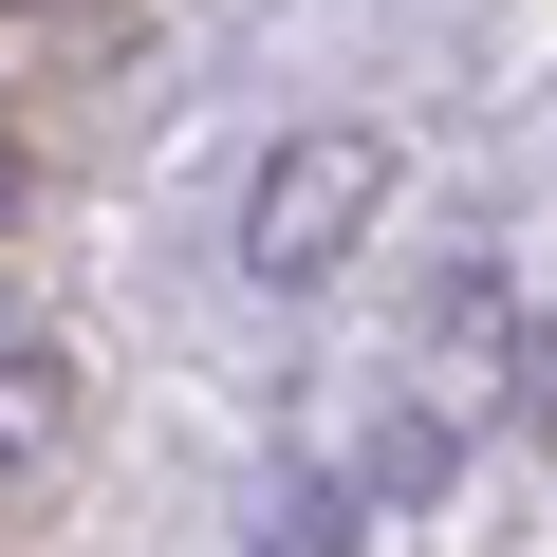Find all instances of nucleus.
I'll list each match as a JSON object with an SVG mask.
<instances>
[{"label": "nucleus", "instance_id": "3", "mask_svg": "<svg viewBox=\"0 0 557 557\" xmlns=\"http://www.w3.org/2000/svg\"><path fill=\"white\" fill-rule=\"evenodd\" d=\"M0 354H20V278H0Z\"/></svg>", "mask_w": 557, "mask_h": 557}, {"label": "nucleus", "instance_id": "4", "mask_svg": "<svg viewBox=\"0 0 557 557\" xmlns=\"http://www.w3.org/2000/svg\"><path fill=\"white\" fill-rule=\"evenodd\" d=\"M0 205H20V131H0Z\"/></svg>", "mask_w": 557, "mask_h": 557}, {"label": "nucleus", "instance_id": "1", "mask_svg": "<svg viewBox=\"0 0 557 557\" xmlns=\"http://www.w3.org/2000/svg\"><path fill=\"white\" fill-rule=\"evenodd\" d=\"M372 205H391V149H372V131H278L260 186H242V260H260V278H335V260L372 242Z\"/></svg>", "mask_w": 557, "mask_h": 557}, {"label": "nucleus", "instance_id": "2", "mask_svg": "<svg viewBox=\"0 0 557 557\" xmlns=\"http://www.w3.org/2000/svg\"><path fill=\"white\" fill-rule=\"evenodd\" d=\"M260 557H335V502H298V520H278V539H260Z\"/></svg>", "mask_w": 557, "mask_h": 557}]
</instances>
